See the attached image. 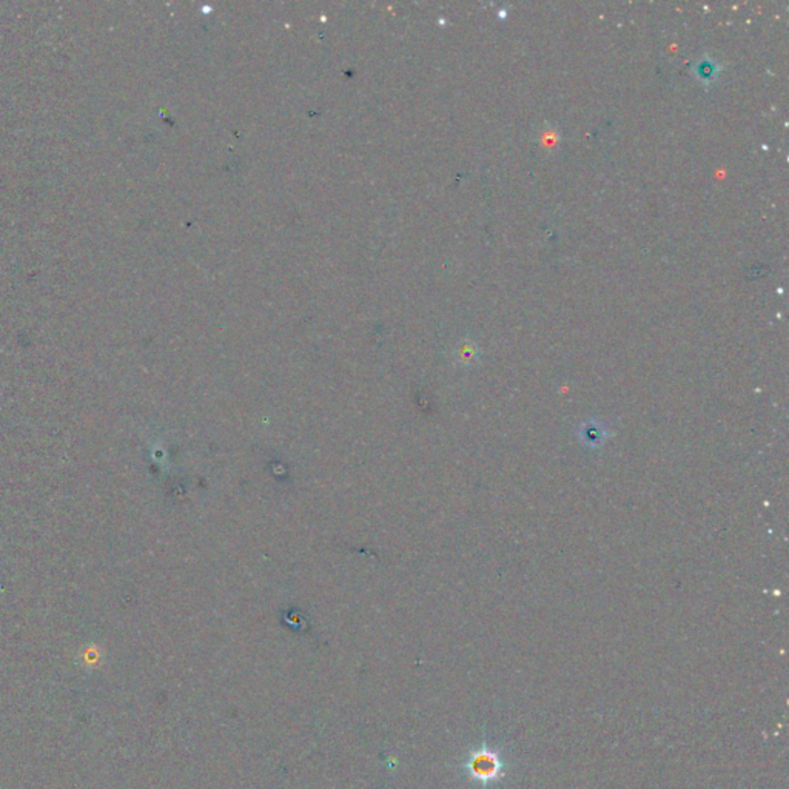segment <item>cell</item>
<instances>
[{"label": "cell", "mask_w": 789, "mask_h": 789, "mask_svg": "<svg viewBox=\"0 0 789 789\" xmlns=\"http://www.w3.org/2000/svg\"><path fill=\"white\" fill-rule=\"evenodd\" d=\"M465 766H467L472 777L481 781V783L500 779L504 772L501 759L490 749H480V751L472 754Z\"/></svg>", "instance_id": "cell-1"}, {"label": "cell", "mask_w": 789, "mask_h": 789, "mask_svg": "<svg viewBox=\"0 0 789 789\" xmlns=\"http://www.w3.org/2000/svg\"><path fill=\"white\" fill-rule=\"evenodd\" d=\"M722 71V65L715 59L709 56H703L698 59L694 65H692V73L697 77L698 81L706 83H713L714 81H717V77H719Z\"/></svg>", "instance_id": "cell-2"}, {"label": "cell", "mask_w": 789, "mask_h": 789, "mask_svg": "<svg viewBox=\"0 0 789 789\" xmlns=\"http://www.w3.org/2000/svg\"><path fill=\"white\" fill-rule=\"evenodd\" d=\"M541 136H543V138H541L543 145H545V147L547 148V150H552L554 147L557 148L558 140H560V136H558L557 132L554 130V128H546V130L543 132Z\"/></svg>", "instance_id": "cell-3"}]
</instances>
